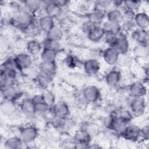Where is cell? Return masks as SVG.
<instances>
[{
	"label": "cell",
	"mask_w": 149,
	"mask_h": 149,
	"mask_svg": "<svg viewBox=\"0 0 149 149\" xmlns=\"http://www.w3.org/2000/svg\"><path fill=\"white\" fill-rule=\"evenodd\" d=\"M35 21L34 15L29 13L16 12L10 18V23L13 26L24 30L30 24Z\"/></svg>",
	"instance_id": "cell-1"
},
{
	"label": "cell",
	"mask_w": 149,
	"mask_h": 149,
	"mask_svg": "<svg viewBox=\"0 0 149 149\" xmlns=\"http://www.w3.org/2000/svg\"><path fill=\"white\" fill-rule=\"evenodd\" d=\"M109 122L107 124L108 127L112 131L121 134L128 125L129 122L123 118L118 116L111 115L109 118Z\"/></svg>",
	"instance_id": "cell-2"
},
{
	"label": "cell",
	"mask_w": 149,
	"mask_h": 149,
	"mask_svg": "<svg viewBox=\"0 0 149 149\" xmlns=\"http://www.w3.org/2000/svg\"><path fill=\"white\" fill-rule=\"evenodd\" d=\"M43 9L45 15L54 19H58L63 10V8L59 5L57 1L44 2Z\"/></svg>",
	"instance_id": "cell-3"
},
{
	"label": "cell",
	"mask_w": 149,
	"mask_h": 149,
	"mask_svg": "<svg viewBox=\"0 0 149 149\" xmlns=\"http://www.w3.org/2000/svg\"><path fill=\"white\" fill-rule=\"evenodd\" d=\"M14 60L18 70L23 71L33 66V59L29 54H19L14 58Z\"/></svg>",
	"instance_id": "cell-4"
},
{
	"label": "cell",
	"mask_w": 149,
	"mask_h": 149,
	"mask_svg": "<svg viewBox=\"0 0 149 149\" xmlns=\"http://www.w3.org/2000/svg\"><path fill=\"white\" fill-rule=\"evenodd\" d=\"M38 135L37 129L33 125L23 127L20 130L19 137L24 143H29L33 141Z\"/></svg>",
	"instance_id": "cell-5"
},
{
	"label": "cell",
	"mask_w": 149,
	"mask_h": 149,
	"mask_svg": "<svg viewBox=\"0 0 149 149\" xmlns=\"http://www.w3.org/2000/svg\"><path fill=\"white\" fill-rule=\"evenodd\" d=\"M146 109V102L143 97H133L130 102V111L132 115H141Z\"/></svg>",
	"instance_id": "cell-6"
},
{
	"label": "cell",
	"mask_w": 149,
	"mask_h": 149,
	"mask_svg": "<svg viewBox=\"0 0 149 149\" xmlns=\"http://www.w3.org/2000/svg\"><path fill=\"white\" fill-rule=\"evenodd\" d=\"M111 47H112L119 55L126 54L129 48V41L126 34L122 32L120 33L118 35L116 41Z\"/></svg>",
	"instance_id": "cell-7"
},
{
	"label": "cell",
	"mask_w": 149,
	"mask_h": 149,
	"mask_svg": "<svg viewBox=\"0 0 149 149\" xmlns=\"http://www.w3.org/2000/svg\"><path fill=\"white\" fill-rule=\"evenodd\" d=\"M81 95L86 102H95L100 97L99 89L94 86H88L83 88Z\"/></svg>",
	"instance_id": "cell-8"
},
{
	"label": "cell",
	"mask_w": 149,
	"mask_h": 149,
	"mask_svg": "<svg viewBox=\"0 0 149 149\" xmlns=\"http://www.w3.org/2000/svg\"><path fill=\"white\" fill-rule=\"evenodd\" d=\"M50 111L54 116L59 118H66L70 112L68 105L63 101L55 102L50 108Z\"/></svg>",
	"instance_id": "cell-9"
},
{
	"label": "cell",
	"mask_w": 149,
	"mask_h": 149,
	"mask_svg": "<svg viewBox=\"0 0 149 149\" xmlns=\"http://www.w3.org/2000/svg\"><path fill=\"white\" fill-rule=\"evenodd\" d=\"M120 135L127 140L136 141L141 137V129L135 125H127Z\"/></svg>",
	"instance_id": "cell-10"
},
{
	"label": "cell",
	"mask_w": 149,
	"mask_h": 149,
	"mask_svg": "<svg viewBox=\"0 0 149 149\" xmlns=\"http://www.w3.org/2000/svg\"><path fill=\"white\" fill-rule=\"evenodd\" d=\"M1 91L2 97L5 100L15 102V101L20 97V93L17 88H16L15 85L1 88Z\"/></svg>",
	"instance_id": "cell-11"
},
{
	"label": "cell",
	"mask_w": 149,
	"mask_h": 149,
	"mask_svg": "<svg viewBox=\"0 0 149 149\" xmlns=\"http://www.w3.org/2000/svg\"><path fill=\"white\" fill-rule=\"evenodd\" d=\"M102 56L107 64L113 65L118 61L119 54L112 47H109L104 51Z\"/></svg>",
	"instance_id": "cell-12"
},
{
	"label": "cell",
	"mask_w": 149,
	"mask_h": 149,
	"mask_svg": "<svg viewBox=\"0 0 149 149\" xmlns=\"http://www.w3.org/2000/svg\"><path fill=\"white\" fill-rule=\"evenodd\" d=\"M129 92L133 97H143L147 93V90L143 83L137 81L131 84Z\"/></svg>",
	"instance_id": "cell-13"
},
{
	"label": "cell",
	"mask_w": 149,
	"mask_h": 149,
	"mask_svg": "<svg viewBox=\"0 0 149 149\" xmlns=\"http://www.w3.org/2000/svg\"><path fill=\"white\" fill-rule=\"evenodd\" d=\"M132 38L140 45L147 47L148 35L146 30L137 29L134 30L132 33Z\"/></svg>",
	"instance_id": "cell-14"
},
{
	"label": "cell",
	"mask_w": 149,
	"mask_h": 149,
	"mask_svg": "<svg viewBox=\"0 0 149 149\" xmlns=\"http://www.w3.org/2000/svg\"><path fill=\"white\" fill-rule=\"evenodd\" d=\"M83 68L87 74L94 75L98 73L100 70V63L97 59H90L84 63Z\"/></svg>",
	"instance_id": "cell-15"
},
{
	"label": "cell",
	"mask_w": 149,
	"mask_h": 149,
	"mask_svg": "<svg viewBox=\"0 0 149 149\" xmlns=\"http://www.w3.org/2000/svg\"><path fill=\"white\" fill-rule=\"evenodd\" d=\"M37 22L40 29L46 33L49 32L55 26L54 19L47 15L41 16Z\"/></svg>",
	"instance_id": "cell-16"
},
{
	"label": "cell",
	"mask_w": 149,
	"mask_h": 149,
	"mask_svg": "<svg viewBox=\"0 0 149 149\" xmlns=\"http://www.w3.org/2000/svg\"><path fill=\"white\" fill-rule=\"evenodd\" d=\"M133 20L138 29L146 30L148 26V16L145 12L135 13Z\"/></svg>",
	"instance_id": "cell-17"
},
{
	"label": "cell",
	"mask_w": 149,
	"mask_h": 149,
	"mask_svg": "<svg viewBox=\"0 0 149 149\" xmlns=\"http://www.w3.org/2000/svg\"><path fill=\"white\" fill-rule=\"evenodd\" d=\"M105 31L102 26H95L87 34L90 40L93 42H98L104 38Z\"/></svg>",
	"instance_id": "cell-18"
},
{
	"label": "cell",
	"mask_w": 149,
	"mask_h": 149,
	"mask_svg": "<svg viewBox=\"0 0 149 149\" xmlns=\"http://www.w3.org/2000/svg\"><path fill=\"white\" fill-rule=\"evenodd\" d=\"M105 79L108 86L114 87L120 82L121 80V73L119 70L113 69L107 73Z\"/></svg>",
	"instance_id": "cell-19"
},
{
	"label": "cell",
	"mask_w": 149,
	"mask_h": 149,
	"mask_svg": "<svg viewBox=\"0 0 149 149\" xmlns=\"http://www.w3.org/2000/svg\"><path fill=\"white\" fill-rule=\"evenodd\" d=\"M105 16V12L94 9L87 14V20L94 25H100Z\"/></svg>",
	"instance_id": "cell-20"
},
{
	"label": "cell",
	"mask_w": 149,
	"mask_h": 149,
	"mask_svg": "<svg viewBox=\"0 0 149 149\" xmlns=\"http://www.w3.org/2000/svg\"><path fill=\"white\" fill-rule=\"evenodd\" d=\"M55 62H42L39 66V72L40 73L54 77L56 70Z\"/></svg>",
	"instance_id": "cell-21"
},
{
	"label": "cell",
	"mask_w": 149,
	"mask_h": 149,
	"mask_svg": "<svg viewBox=\"0 0 149 149\" xmlns=\"http://www.w3.org/2000/svg\"><path fill=\"white\" fill-rule=\"evenodd\" d=\"M58 51L55 49L43 48L41 52V59L42 62H55Z\"/></svg>",
	"instance_id": "cell-22"
},
{
	"label": "cell",
	"mask_w": 149,
	"mask_h": 149,
	"mask_svg": "<svg viewBox=\"0 0 149 149\" xmlns=\"http://www.w3.org/2000/svg\"><path fill=\"white\" fill-rule=\"evenodd\" d=\"M22 112L26 116H31L35 115L34 104L31 99H26L20 104Z\"/></svg>",
	"instance_id": "cell-23"
},
{
	"label": "cell",
	"mask_w": 149,
	"mask_h": 149,
	"mask_svg": "<svg viewBox=\"0 0 149 149\" xmlns=\"http://www.w3.org/2000/svg\"><path fill=\"white\" fill-rule=\"evenodd\" d=\"M29 11L34 15L43 9L44 2L37 0H29L24 1Z\"/></svg>",
	"instance_id": "cell-24"
},
{
	"label": "cell",
	"mask_w": 149,
	"mask_h": 149,
	"mask_svg": "<svg viewBox=\"0 0 149 149\" xmlns=\"http://www.w3.org/2000/svg\"><path fill=\"white\" fill-rule=\"evenodd\" d=\"M91 136L84 129L81 128L77 130L74 135L76 143H83L89 144Z\"/></svg>",
	"instance_id": "cell-25"
},
{
	"label": "cell",
	"mask_w": 149,
	"mask_h": 149,
	"mask_svg": "<svg viewBox=\"0 0 149 149\" xmlns=\"http://www.w3.org/2000/svg\"><path fill=\"white\" fill-rule=\"evenodd\" d=\"M42 48V45L36 40H30L26 44V49L30 55H35L40 52Z\"/></svg>",
	"instance_id": "cell-26"
},
{
	"label": "cell",
	"mask_w": 149,
	"mask_h": 149,
	"mask_svg": "<svg viewBox=\"0 0 149 149\" xmlns=\"http://www.w3.org/2000/svg\"><path fill=\"white\" fill-rule=\"evenodd\" d=\"M102 27L105 32H111L117 35L121 33V23L107 20L103 24Z\"/></svg>",
	"instance_id": "cell-27"
},
{
	"label": "cell",
	"mask_w": 149,
	"mask_h": 149,
	"mask_svg": "<svg viewBox=\"0 0 149 149\" xmlns=\"http://www.w3.org/2000/svg\"><path fill=\"white\" fill-rule=\"evenodd\" d=\"M107 20L112 22H116L120 23L123 20L122 13L119 9H111L106 14Z\"/></svg>",
	"instance_id": "cell-28"
},
{
	"label": "cell",
	"mask_w": 149,
	"mask_h": 149,
	"mask_svg": "<svg viewBox=\"0 0 149 149\" xmlns=\"http://www.w3.org/2000/svg\"><path fill=\"white\" fill-rule=\"evenodd\" d=\"M23 141L19 137H11L5 141V146L8 148H20L22 147Z\"/></svg>",
	"instance_id": "cell-29"
},
{
	"label": "cell",
	"mask_w": 149,
	"mask_h": 149,
	"mask_svg": "<svg viewBox=\"0 0 149 149\" xmlns=\"http://www.w3.org/2000/svg\"><path fill=\"white\" fill-rule=\"evenodd\" d=\"M47 38L49 39L59 41V40L61 39L63 36L62 29L60 26L55 25L51 29V30L47 33Z\"/></svg>",
	"instance_id": "cell-30"
},
{
	"label": "cell",
	"mask_w": 149,
	"mask_h": 149,
	"mask_svg": "<svg viewBox=\"0 0 149 149\" xmlns=\"http://www.w3.org/2000/svg\"><path fill=\"white\" fill-rule=\"evenodd\" d=\"M1 110L4 113L10 114L13 113L15 111V102L3 100V101L1 104Z\"/></svg>",
	"instance_id": "cell-31"
},
{
	"label": "cell",
	"mask_w": 149,
	"mask_h": 149,
	"mask_svg": "<svg viewBox=\"0 0 149 149\" xmlns=\"http://www.w3.org/2000/svg\"><path fill=\"white\" fill-rule=\"evenodd\" d=\"M35 113L40 115H42L47 113V112L50 111V107L44 102L34 104Z\"/></svg>",
	"instance_id": "cell-32"
},
{
	"label": "cell",
	"mask_w": 149,
	"mask_h": 149,
	"mask_svg": "<svg viewBox=\"0 0 149 149\" xmlns=\"http://www.w3.org/2000/svg\"><path fill=\"white\" fill-rule=\"evenodd\" d=\"M43 48H50L52 49H55L58 51L60 48V44L58 41H55L53 40L49 39L47 38L43 42Z\"/></svg>",
	"instance_id": "cell-33"
},
{
	"label": "cell",
	"mask_w": 149,
	"mask_h": 149,
	"mask_svg": "<svg viewBox=\"0 0 149 149\" xmlns=\"http://www.w3.org/2000/svg\"><path fill=\"white\" fill-rule=\"evenodd\" d=\"M44 102L51 108L55 103V98L54 95L51 91H47L42 94Z\"/></svg>",
	"instance_id": "cell-34"
},
{
	"label": "cell",
	"mask_w": 149,
	"mask_h": 149,
	"mask_svg": "<svg viewBox=\"0 0 149 149\" xmlns=\"http://www.w3.org/2000/svg\"><path fill=\"white\" fill-rule=\"evenodd\" d=\"M136 25L133 20H125L122 24H121V32H129L133 31L136 27Z\"/></svg>",
	"instance_id": "cell-35"
},
{
	"label": "cell",
	"mask_w": 149,
	"mask_h": 149,
	"mask_svg": "<svg viewBox=\"0 0 149 149\" xmlns=\"http://www.w3.org/2000/svg\"><path fill=\"white\" fill-rule=\"evenodd\" d=\"M111 1H96L95 3V9L101 10L105 12V9L111 5Z\"/></svg>",
	"instance_id": "cell-36"
},
{
	"label": "cell",
	"mask_w": 149,
	"mask_h": 149,
	"mask_svg": "<svg viewBox=\"0 0 149 149\" xmlns=\"http://www.w3.org/2000/svg\"><path fill=\"white\" fill-rule=\"evenodd\" d=\"M124 5L130 10L134 12L138 10L139 7L141 5L140 1H125L123 2Z\"/></svg>",
	"instance_id": "cell-37"
},
{
	"label": "cell",
	"mask_w": 149,
	"mask_h": 149,
	"mask_svg": "<svg viewBox=\"0 0 149 149\" xmlns=\"http://www.w3.org/2000/svg\"><path fill=\"white\" fill-rule=\"evenodd\" d=\"M118 35L111 32H105L103 38L104 39L105 42L111 47L116 41Z\"/></svg>",
	"instance_id": "cell-38"
},
{
	"label": "cell",
	"mask_w": 149,
	"mask_h": 149,
	"mask_svg": "<svg viewBox=\"0 0 149 149\" xmlns=\"http://www.w3.org/2000/svg\"><path fill=\"white\" fill-rule=\"evenodd\" d=\"M96 25H94V24L91 23V22H88V20L86 22H84L83 25H82V27H81V29L83 30V31L86 34H88L90 31Z\"/></svg>",
	"instance_id": "cell-39"
},
{
	"label": "cell",
	"mask_w": 149,
	"mask_h": 149,
	"mask_svg": "<svg viewBox=\"0 0 149 149\" xmlns=\"http://www.w3.org/2000/svg\"><path fill=\"white\" fill-rule=\"evenodd\" d=\"M66 63L69 68L75 67L76 65V61L74 57L72 55H69L66 59Z\"/></svg>",
	"instance_id": "cell-40"
},
{
	"label": "cell",
	"mask_w": 149,
	"mask_h": 149,
	"mask_svg": "<svg viewBox=\"0 0 149 149\" xmlns=\"http://www.w3.org/2000/svg\"><path fill=\"white\" fill-rule=\"evenodd\" d=\"M148 126H146L144 128L141 129V137L148 139Z\"/></svg>",
	"instance_id": "cell-41"
}]
</instances>
